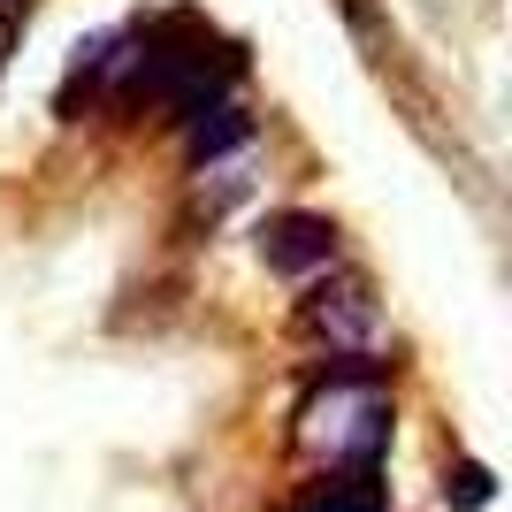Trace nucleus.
<instances>
[{
    "instance_id": "2",
    "label": "nucleus",
    "mask_w": 512,
    "mask_h": 512,
    "mask_svg": "<svg viewBox=\"0 0 512 512\" xmlns=\"http://www.w3.org/2000/svg\"><path fill=\"white\" fill-rule=\"evenodd\" d=\"M337 222L329 214H314V207H299V214H276L268 230H260V260L276 268V276H291V283H314V276H329L337 268Z\"/></svg>"
},
{
    "instance_id": "4",
    "label": "nucleus",
    "mask_w": 512,
    "mask_h": 512,
    "mask_svg": "<svg viewBox=\"0 0 512 512\" xmlns=\"http://www.w3.org/2000/svg\"><path fill=\"white\" fill-rule=\"evenodd\" d=\"M283 512H390V497L375 474H329L321 490H306L299 505H283Z\"/></svg>"
},
{
    "instance_id": "1",
    "label": "nucleus",
    "mask_w": 512,
    "mask_h": 512,
    "mask_svg": "<svg viewBox=\"0 0 512 512\" xmlns=\"http://www.w3.org/2000/svg\"><path fill=\"white\" fill-rule=\"evenodd\" d=\"M299 321H306V337L329 344V352H360V344L383 337V306H375V291H367L352 268H329V276L306 283Z\"/></svg>"
},
{
    "instance_id": "3",
    "label": "nucleus",
    "mask_w": 512,
    "mask_h": 512,
    "mask_svg": "<svg viewBox=\"0 0 512 512\" xmlns=\"http://www.w3.org/2000/svg\"><path fill=\"white\" fill-rule=\"evenodd\" d=\"M245 138H253V115L237 100H214V107H199V115H184V161H192V169L245 153Z\"/></svg>"
}]
</instances>
